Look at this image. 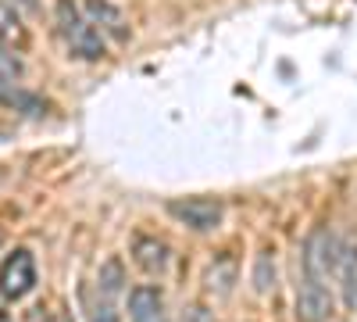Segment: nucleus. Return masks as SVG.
Segmentation results:
<instances>
[{
	"label": "nucleus",
	"mask_w": 357,
	"mask_h": 322,
	"mask_svg": "<svg viewBox=\"0 0 357 322\" xmlns=\"http://www.w3.org/2000/svg\"><path fill=\"white\" fill-rule=\"evenodd\" d=\"M168 219H175L190 233H215L225 219V204L218 197H168L165 200Z\"/></svg>",
	"instance_id": "2"
},
{
	"label": "nucleus",
	"mask_w": 357,
	"mask_h": 322,
	"mask_svg": "<svg viewBox=\"0 0 357 322\" xmlns=\"http://www.w3.org/2000/svg\"><path fill=\"white\" fill-rule=\"evenodd\" d=\"M0 244H4V233H0Z\"/></svg>",
	"instance_id": "16"
},
{
	"label": "nucleus",
	"mask_w": 357,
	"mask_h": 322,
	"mask_svg": "<svg viewBox=\"0 0 357 322\" xmlns=\"http://www.w3.org/2000/svg\"><path fill=\"white\" fill-rule=\"evenodd\" d=\"M22 43H25V25L8 0H0V47H22Z\"/></svg>",
	"instance_id": "11"
},
{
	"label": "nucleus",
	"mask_w": 357,
	"mask_h": 322,
	"mask_svg": "<svg viewBox=\"0 0 357 322\" xmlns=\"http://www.w3.org/2000/svg\"><path fill=\"white\" fill-rule=\"evenodd\" d=\"M82 15L93 22L100 33H107V36H114V40H129V22H126L122 11L111 4V0H86Z\"/></svg>",
	"instance_id": "8"
},
{
	"label": "nucleus",
	"mask_w": 357,
	"mask_h": 322,
	"mask_svg": "<svg viewBox=\"0 0 357 322\" xmlns=\"http://www.w3.org/2000/svg\"><path fill=\"white\" fill-rule=\"evenodd\" d=\"M132 261L146 272V276H165L172 265V247L161 237H151V233H136L132 237Z\"/></svg>",
	"instance_id": "6"
},
{
	"label": "nucleus",
	"mask_w": 357,
	"mask_h": 322,
	"mask_svg": "<svg viewBox=\"0 0 357 322\" xmlns=\"http://www.w3.org/2000/svg\"><path fill=\"white\" fill-rule=\"evenodd\" d=\"M336 279L343 286V305L357 312V247L354 244H340V258H336Z\"/></svg>",
	"instance_id": "10"
},
{
	"label": "nucleus",
	"mask_w": 357,
	"mask_h": 322,
	"mask_svg": "<svg viewBox=\"0 0 357 322\" xmlns=\"http://www.w3.org/2000/svg\"><path fill=\"white\" fill-rule=\"evenodd\" d=\"M336 312V298L325 279L304 276L296 286V322H329Z\"/></svg>",
	"instance_id": "4"
},
{
	"label": "nucleus",
	"mask_w": 357,
	"mask_h": 322,
	"mask_svg": "<svg viewBox=\"0 0 357 322\" xmlns=\"http://www.w3.org/2000/svg\"><path fill=\"white\" fill-rule=\"evenodd\" d=\"M236 279H240V265H236V258L222 254V258L211 261V269H207V276H204V286H207V294H215V298H229Z\"/></svg>",
	"instance_id": "9"
},
{
	"label": "nucleus",
	"mask_w": 357,
	"mask_h": 322,
	"mask_svg": "<svg viewBox=\"0 0 357 322\" xmlns=\"http://www.w3.org/2000/svg\"><path fill=\"white\" fill-rule=\"evenodd\" d=\"M33 286H36V258L29 254L25 247H18L15 254L4 258V265H0V294L18 301Z\"/></svg>",
	"instance_id": "5"
},
{
	"label": "nucleus",
	"mask_w": 357,
	"mask_h": 322,
	"mask_svg": "<svg viewBox=\"0 0 357 322\" xmlns=\"http://www.w3.org/2000/svg\"><path fill=\"white\" fill-rule=\"evenodd\" d=\"M122 283H126L122 261H118V258H107L104 265H100V272H97V290L104 294V301H111V298L122 294Z\"/></svg>",
	"instance_id": "12"
},
{
	"label": "nucleus",
	"mask_w": 357,
	"mask_h": 322,
	"mask_svg": "<svg viewBox=\"0 0 357 322\" xmlns=\"http://www.w3.org/2000/svg\"><path fill=\"white\" fill-rule=\"evenodd\" d=\"M129 322H168L165 298L151 283H139L129 290Z\"/></svg>",
	"instance_id": "7"
},
{
	"label": "nucleus",
	"mask_w": 357,
	"mask_h": 322,
	"mask_svg": "<svg viewBox=\"0 0 357 322\" xmlns=\"http://www.w3.org/2000/svg\"><path fill=\"white\" fill-rule=\"evenodd\" d=\"M54 11H57L61 36H65V43H68V50L75 57H82V61H97V57H104V33L72 4V0H57Z\"/></svg>",
	"instance_id": "1"
},
{
	"label": "nucleus",
	"mask_w": 357,
	"mask_h": 322,
	"mask_svg": "<svg viewBox=\"0 0 357 322\" xmlns=\"http://www.w3.org/2000/svg\"><path fill=\"white\" fill-rule=\"evenodd\" d=\"M340 237L329 229H318L307 237L304 244V276L311 279H325L329 283V276H336V258H340Z\"/></svg>",
	"instance_id": "3"
},
{
	"label": "nucleus",
	"mask_w": 357,
	"mask_h": 322,
	"mask_svg": "<svg viewBox=\"0 0 357 322\" xmlns=\"http://www.w3.org/2000/svg\"><path fill=\"white\" fill-rule=\"evenodd\" d=\"M254 290H257V294H268V290H272L275 286V258L272 254H257V261H254Z\"/></svg>",
	"instance_id": "13"
},
{
	"label": "nucleus",
	"mask_w": 357,
	"mask_h": 322,
	"mask_svg": "<svg viewBox=\"0 0 357 322\" xmlns=\"http://www.w3.org/2000/svg\"><path fill=\"white\" fill-rule=\"evenodd\" d=\"M183 322H218V319H215V312H211V308H204V305H190V308L183 312Z\"/></svg>",
	"instance_id": "15"
},
{
	"label": "nucleus",
	"mask_w": 357,
	"mask_h": 322,
	"mask_svg": "<svg viewBox=\"0 0 357 322\" xmlns=\"http://www.w3.org/2000/svg\"><path fill=\"white\" fill-rule=\"evenodd\" d=\"M22 75V65H18V57L8 54L4 47H0V90H8V86H15V79Z\"/></svg>",
	"instance_id": "14"
}]
</instances>
